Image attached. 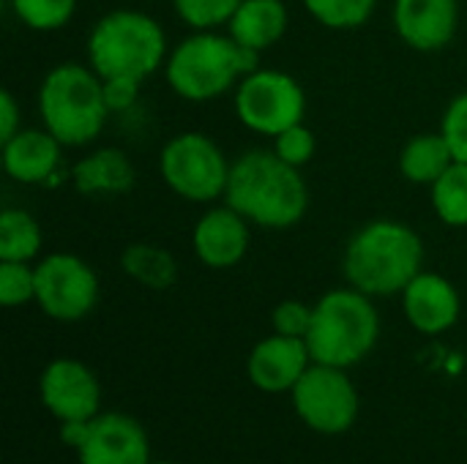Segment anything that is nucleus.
I'll list each match as a JSON object with an SVG mask.
<instances>
[{
  "instance_id": "f257e3e1",
  "label": "nucleus",
  "mask_w": 467,
  "mask_h": 464,
  "mask_svg": "<svg viewBox=\"0 0 467 464\" xmlns=\"http://www.w3.org/2000/svg\"><path fill=\"white\" fill-rule=\"evenodd\" d=\"M224 202L263 230L296 227L309 208V189L298 167L274 150H249L230 167Z\"/></svg>"
},
{
  "instance_id": "f03ea898",
  "label": "nucleus",
  "mask_w": 467,
  "mask_h": 464,
  "mask_svg": "<svg viewBox=\"0 0 467 464\" xmlns=\"http://www.w3.org/2000/svg\"><path fill=\"white\" fill-rule=\"evenodd\" d=\"M342 265L350 287L369 298L402 295L421 273L424 243L413 227L394 219H378L350 238Z\"/></svg>"
},
{
  "instance_id": "7ed1b4c3",
  "label": "nucleus",
  "mask_w": 467,
  "mask_h": 464,
  "mask_svg": "<svg viewBox=\"0 0 467 464\" xmlns=\"http://www.w3.org/2000/svg\"><path fill=\"white\" fill-rule=\"evenodd\" d=\"M260 68V52L238 44L230 33L197 30L183 38L164 63L170 88L186 101H211L224 96L238 79Z\"/></svg>"
},
{
  "instance_id": "20e7f679",
  "label": "nucleus",
  "mask_w": 467,
  "mask_h": 464,
  "mask_svg": "<svg viewBox=\"0 0 467 464\" xmlns=\"http://www.w3.org/2000/svg\"><path fill=\"white\" fill-rule=\"evenodd\" d=\"M380 339V314L372 298L356 287L331 290L315 304L306 347L315 364L350 369L361 364Z\"/></svg>"
},
{
  "instance_id": "39448f33",
  "label": "nucleus",
  "mask_w": 467,
  "mask_h": 464,
  "mask_svg": "<svg viewBox=\"0 0 467 464\" xmlns=\"http://www.w3.org/2000/svg\"><path fill=\"white\" fill-rule=\"evenodd\" d=\"M38 112L44 129L63 145L79 148L93 142L109 118L101 77L82 63L55 66L38 88Z\"/></svg>"
},
{
  "instance_id": "423d86ee",
  "label": "nucleus",
  "mask_w": 467,
  "mask_h": 464,
  "mask_svg": "<svg viewBox=\"0 0 467 464\" xmlns=\"http://www.w3.org/2000/svg\"><path fill=\"white\" fill-rule=\"evenodd\" d=\"M88 60L101 79H148L167 63V36L161 25L131 8L104 14L88 36Z\"/></svg>"
},
{
  "instance_id": "0eeeda50",
  "label": "nucleus",
  "mask_w": 467,
  "mask_h": 464,
  "mask_svg": "<svg viewBox=\"0 0 467 464\" xmlns=\"http://www.w3.org/2000/svg\"><path fill=\"white\" fill-rule=\"evenodd\" d=\"M164 183L189 202H213L224 197L230 161L222 148L200 131H183L172 137L159 159Z\"/></svg>"
},
{
  "instance_id": "6e6552de",
  "label": "nucleus",
  "mask_w": 467,
  "mask_h": 464,
  "mask_svg": "<svg viewBox=\"0 0 467 464\" xmlns=\"http://www.w3.org/2000/svg\"><path fill=\"white\" fill-rule=\"evenodd\" d=\"M296 416L317 435L337 438L356 427L361 399L348 369L315 364L290 391Z\"/></svg>"
},
{
  "instance_id": "1a4fd4ad",
  "label": "nucleus",
  "mask_w": 467,
  "mask_h": 464,
  "mask_svg": "<svg viewBox=\"0 0 467 464\" xmlns=\"http://www.w3.org/2000/svg\"><path fill=\"white\" fill-rule=\"evenodd\" d=\"M235 112L246 129L276 137L304 120L306 96L296 77L276 68H257L241 79L235 90Z\"/></svg>"
},
{
  "instance_id": "9d476101",
  "label": "nucleus",
  "mask_w": 467,
  "mask_h": 464,
  "mask_svg": "<svg viewBox=\"0 0 467 464\" xmlns=\"http://www.w3.org/2000/svg\"><path fill=\"white\" fill-rule=\"evenodd\" d=\"M36 304L57 323H77L99 304V276L77 254H49L36 265Z\"/></svg>"
},
{
  "instance_id": "9b49d317",
  "label": "nucleus",
  "mask_w": 467,
  "mask_h": 464,
  "mask_svg": "<svg viewBox=\"0 0 467 464\" xmlns=\"http://www.w3.org/2000/svg\"><path fill=\"white\" fill-rule=\"evenodd\" d=\"M41 405L52 418L63 421H90L101 407V386L93 369L77 358H55L47 364L38 380Z\"/></svg>"
},
{
  "instance_id": "f8f14e48",
  "label": "nucleus",
  "mask_w": 467,
  "mask_h": 464,
  "mask_svg": "<svg viewBox=\"0 0 467 464\" xmlns=\"http://www.w3.org/2000/svg\"><path fill=\"white\" fill-rule=\"evenodd\" d=\"M79 464H150V443L142 424L126 413H99L77 449Z\"/></svg>"
},
{
  "instance_id": "ddd939ff",
  "label": "nucleus",
  "mask_w": 467,
  "mask_h": 464,
  "mask_svg": "<svg viewBox=\"0 0 467 464\" xmlns=\"http://www.w3.org/2000/svg\"><path fill=\"white\" fill-rule=\"evenodd\" d=\"M309 366L312 353L306 347V339L271 334L252 347L246 375L252 386L263 394H290Z\"/></svg>"
},
{
  "instance_id": "4468645a",
  "label": "nucleus",
  "mask_w": 467,
  "mask_h": 464,
  "mask_svg": "<svg viewBox=\"0 0 467 464\" xmlns=\"http://www.w3.org/2000/svg\"><path fill=\"white\" fill-rule=\"evenodd\" d=\"M402 309H405L408 323L419 334L438 336V334H446L449 328L457 325L460 312H462V301H460L457 287L446 276L421 271L402 290Z\"/></svg>"
},
{
  "instance_id": "2eb2a0df",
  "label": "nucleus",
  "mask_w": 467,
  "mask_h": 464,
  "mask_svg": "<svg viewBox=\"0 0 467 464\" xmlns=\"http://www.w3.org/2000/svg\"><path fill=\"white\" fill-rule=\"evenodd\" d=\"M460 25L457 0H397L394 27L419 52H438L451 44Z\"/></svg>"
},
{
  "instance_id": "dca6fc26",
  "label": "nucleus",
  "mask_w": 467,
  "mask_h": 464,
  "mask_svg": "<svg viewBox=\"0 0 467 464\" xmlns=\"http://www.w3.org/2000/svg\"><path fill=\"white\" fill-rule=\"evenodd\" d=\"M249 222L230 205L211 208L208 213H202L192 232L197 260L216 271L238 265L249 252Z\"/></svg>"
},
{
  "instance_id": "f3484780",
  "label": "nucleus",
  "mask_w": 467,
  "mask_h": 464,
  "mask_svg": "<svg viewBox=\"0 0 467 464\" xmlns=\"http://www.w3.org/2000/svg\"><path fill=\"white\" fill-rule=\"evenodd\" d=\"M63 142L47 129H19L3 142V167L16 183H49L60 167Z\"/></svg>"
},
{
  "instance_id": "a211bd4d",
  "label": "nucleus",
  "mask_w": 467,
  "mask_h": 464,
  "mask_svg": "<svg viewBox=\"0 0 467 464\" xmlns=\"http://www.w3.org/2000/svg\"><path fill=\"white\" fill-rule=\"evenodd\" d=\"M71 180H74L77 191L88 194V197L126 194L137 180V170L120 148H101L74 164Z\"/></svg>"
},
{
  "instance_id": "6ab92c4d",
  "label": "nucleus",
  "mask_w": 467,
  "mask_h": 464,
  "mask_svg": "<svg viewBox=\"0 0 467 464\" xmlns=\"http://www.w3.org/2000/svg\"><path fill=\"white\" fill-rule=\"evenodd\" d=\"M287 19L282 0H244L227 22V30L238 44L265 52L287 33Z\"/></svg>"
},
{
  "instance_id": "aec40b11",
  "label": "nucleus",
  "mask_w": 467,
  "mask_h": 464,
  "mask_svg": "<svg viewBox=\"0 0 467 464\" xmlns=\"http://www.w3.org/2000/svg\"><path fill=\"white\" fill-rule=\"evenodd\" d=\"M451 164H454V153L441 131L419 134L408 139V145L400 153V170L405 180L419 186H432Z\"/></svg>"
},
{
  "instance_id": "412c9836",
  "label": "nucleus",
  "mask_w": 467,
  "mask_h": 464,
  "mask_svg": "<svg viewBox=\"0 0 467 464\" xmlns=\"http://www.w3.org/2000/svg\"><path fill=\"white\" fill-rule=\"evenodd\" d=\"M120 268L129 279L156 293L170 290L178 282V260L153 243H131L120 257Z\"/></svg>"
},
{
  "instance_id": "4be33fe9",
  "label": "nucleus",
  "mask_w": 467,
  "mask_h": 464,
  "mask_svg": "<svg viewBox=\"0 0 467 464\" xmlns=\"http://www.w3.org/2000/svg\"><path fill=\"white\" fill-rule=\"evenodd\" d=\"M41 252V227L38 222L16 208L0 213V260L30 263Z\"/></svg>"
},
{
  "instance_id": "5701e85b",
  "label": "nucleus",
  "mask_w": 467,
  "mask_h": 464,
  "mask_svg": "<svg viewBox=\"0 0 467 464\" xmlns=\"http://www.w3.org/2000/svg\"><path fill=\"white\" fill-rule=\"evenodd\" d=\"M430 189L438 219L449 227H467V164L454 161Z\"/></svg>"
},
{
  "instance_id": "b1692460",
  "label": "nucleus",
  "mask_w": 467,
  "mask_h": 464,
  "mask_svg": "<svg viewBox=\"0 0 467 464\" xmlns=\"http://www.w3.org/2000/svg\"><path fill=\"white\" fill-rule=\"evenodd\" d=\"M306 11L331 30H356L367 25L378 0H304Z\"/></svg>"
},
{
  "instance_id": "393cba45",
  "label": "nucleus",
  "mask_w": 467,
  "mask_h": 464,
  "mask_svg": "<svg viewBox=\"0 0 467 464\" xmlns=\"http://www.w3.org/2000/svg\"><path fill=\"white\" fill-rule=\"evenodd\" d=\"M11 8L30 30H60L74 16L77 0H11Z\"/></svg>"
},
{
  "instance_id": "a878e982",
  "label": "nucleus",
  "mask_w": 467,
  "mask_h": 464,
  "mask_svg": "<svg viewBox=\"0 0 467 464\" xmlns=\"http://www.w3.org/2000/svg\"><path fill=\"white\" fill-rule=\"evenodd\" d=\"M178 16L194 30H216L227 25L244 0H172Z\"/></svg>"
},
{
  "instance_id": "bb28decb",
  "label": "nucleus",
  "mask_w": 467,
  "mask_h": 464,
  "mask_svg": "<svg viewBox=\"0 0 467 464\" xmlns=\"http://www.w3.org/2000/svg\"><path fill=\"white\" fill-rule=\"evenodd\" d=\"M36 301V268L30 263L0 260V304L14 309Z\"/></svg>"
},
{
  "instance_id": "cd10ccee",
  "label": "nucleus",
  "mask_w": 467,
  "mask_h": 464,
  "mask_svg": "<svg viewBox=\"0 0 467 464\" xmlns=\"http://www.w3.org/2000/svg\"><path fill=\"white\" fill-rule=\"evenodd\" d=\"M315 150H317L315 134H312L309 126H304V120L296 123V126H290V129H285L282 134L274 137V153L282 161H287V164H293L298 170L312 161Z\"/></svg>"
},
{
  "instance_id": "c85d7f7f",
  "label": "nucleus",
  "mask_w": 467,
  "mask_h": 464,
  "mask_svg": "<svg viewBox=\"0 0 467 464\" xmlns=\"http://www.w3.org/2000/svg\"><path fill=\"white\" fill-rule=\"evenodd\" d=\"M312 314H315V306H306L304 301H282V304H276V309L271 314L274 334L306 339V334L312 328Z\"/></svg>"
},
{
  "instance_id": "c756f323",
  "label": "nucleus",
  "mask_w": 467,
  "mask_h": 464,
  "mask_svg": "<svg viewBox=\"0 0 467 464\" xmlns=\"http://www.w3.org/2000/svg\"><path fill=\"white\" fill-rule=\"evenodd\" d=\"M441 134L446 137V142L454 153V161L467 164V90L449 104V109L443 115Z\"/></svg>"
},
{
  "instance_id": "7c9ffc66",
  "label": "nucleus",
  "mask_w": 467,
  "mask_h": 464,
  "mask_svg": "<svg viewBox=\"0 0 467 464\" xmlns=\"http://www.w3.org/2000/svg\"><path fill=\"white\" fill-rule=\"evenodd\" d=\"M104 82V98L109 112H126L137 104L140 98V79L131 77H112V79H101Z\"/></svg>"
},
{
  "instance_id": "2f4dec72",
  "label": "nucleus",
  "mask_w": 467,
  "mask_h": 464,
  "mask_svg": "<svg viewBox=\"0 0 467 464\" xmlns=\"http://www.w3.org/2000/svg\"><path fill=\"white\" fill-rule=\"evenodd\" d=\"M19 131V107L8 90L0 93V139L8 142Z\"/></svg>"
},
{
  "instance_id": "473e14b6",
  "label": "nucleus",
  "mask_w": 467,
  "mask_h": 464,
  "mask_svg": "<svg viewBox=\"0 0 467 464\" xmlns=\"http://www.w3.org/2000/svg\"><path fill=\"white\" fill-rule=\"evenodd\" d=\"M150 464H175V462H150Z\"/></svg>"
}]
</instances>
